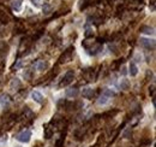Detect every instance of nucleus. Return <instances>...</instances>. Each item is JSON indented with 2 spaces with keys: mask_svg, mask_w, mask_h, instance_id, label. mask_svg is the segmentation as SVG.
<instances>
[{
  "mask_svg": "<svg viewBox=\"0 0 156 147\" xmlns=\"http://www.w3.org/2000/svg\"><path fill=\"white\" fill-rule=\"evenodd\" d=\"M120 89H123V91H129L130 89V87H131V83H130V81L129 80H126V78H123L121 81H120Z\"/></svg>",
  "mask_w": 156,
  "mask_h": 147,
  "instance_id": "15",
  "label": "nucleus"
},
{
  "mask_svg": "<svg viewBox=\"0 0 156 147\" xmlns=\"http://www.w3.org/2000/svg\"><path fill=\"white\" fill-rule=\"evenodd\" d=\"M31 136H33L31 130L24 129V130H22L19 134H17L16 139H17V141H19V142H22V144H28V142L31 140Z\"/></svg>",
  "mask_w": 156,
  "mask_h": 147,
  "instance_id": "1",
  "label": "nucleus"
},
{
  "mask_svg": "<svg viewBox=\"0 0 156 147\" xmlns=\"http://www.w3.org/2000/svg\"><path fill=\"white\" fill-rule=\"evenodd\" d=\"M52 10H53L52 5H49V4H45V6H43V13L48 14V13H51V12H52Z\"/></svg>",
  "mask_w": 156,
  "mask_h": 147,
  "instance_id": "20",
  "label": "nucleus"
},
{
  "mask_svg": "<svg viewBox=\"0 0 156 147\" xmlns=\"http://www.w3.org/2000/svg\"><path fill=\"white\" fill-rule=\"evenodd\" d=\"M73 51H75V48H73V47H70V48H67L66 51H64V53H63V54H61V57L59 58V63H60V64H63V63H67V62H70V60L72 59Z\"/></svg>",
  "mask_w": 156,
  "mask_h": 147,
  "instance_id": "4",
  "label": "nucleus"
},
{
  "mask_svg": "<svg viewBox=\"0 0 156 147\" xmlns=\"http://www.w3.org/2000/svg\"><path fill=\"white\" fill-rule=\"evenodd\" d=\"M75 80V71L73 70H67L63 77V80L60 81V87H66L69 85H71Z\"/></svg>",
  "mask_w": 156,
  "mask_h": 147,
  "instance_id": "2",
  "label": "nucleus"
},
{
  "mask_svg": "<svg viewBox=\"0 0 156 147\" xmlns=\"http://www.w3.org/2000/svg\"><path fill=\"white\" fill-rule=\"evenodd\" d=\"M10 103H11V99H10V97H8L6 93L0 94V105H1L2 107L8 106V105H10Z\"/></svg>",
  "mask_w": 156,
  "mask_h": 147,
  "instance_id": "11",
  "label": "nucleus"
},
{
  "mask_svg": "<svg viewBox=\"0 0 156 147\" xmlns=\"http://www.w3.org/2000/svg\"><path fill=\"white\" fill-rule=\"evenodd\" d=\"M23 65H24V62L22 60V59H19V60H17L14 64H13V66H12V69H16V70H18V69H20V68H23Z\"/></svg>",
  "mask_w": 156,
  "mask_h": 147,
  "instance_id": "19",
  "label": "nucleus"
},
{
  "mask_svg": "<svg viewBox=\"0 0 156 147\" xmlns=\"http://www.w3.org/2000/svg\"><path fill=\"white\" fill-rule=\"evenodd\" d=\"M11 7L16 12L20 11V8H22V0H12L11 1Z\"/></svg>",
  "mask_w": 156,
  "mask_h": 147,
  "instance_id": "14",
  "label": "nucleus"
},
{
  "mask_svg": "<svg viewBox=\"0 0 156 147\" xmlns=\"http://www.w3.org/2000/svg\"><path fill=\"white\" fill-rule=\"evenodd\" d=\"M31 1H33V4H34L36 7H40V6H41L46 0H31Z\"/></svg>",
  "mask_w": 156,
  "mask_h": 147,
  "instance_id": "23",
  "label": "nucleus"
},
{
  "mask_svg": "<svg viewBox=\"0 0 156 147\" xmlns=\"http://www.w3.org/2000/svg\"><path fill=\"white\" fill-rule=\"evenodd\" d=\"M138 71H139V69H138L137 64L133 63V62H131L130 65H129V75H130L131 77H135V76L138 75Z\"/></svg>",
  "mask_w": 156,
  "mask_h": 147,
  "instance_id": "9",
  "label": "nucleus"
},
{
  "mask_svg": "<svg viewBox=\"0 0 156 147\" xmlns=\"http://www.w3.org/2000/svg\"><path fill=\"white\" fill-rule=\"evenodd\" d=\"M31 99H33L35 103L40 104V105H42V104L45 103V97H43V95H42V93H40L39 91H34V92H31Z\"/></svg>",
  "mask_w": 156,
  "mask_h": 147,
  "instance_id": "7",
  "label": "nucleus"
},
{
  "mask_svg": "<svg viewBox=\"0 0 156 147\" xmlns=\"http://www.w3.org/2000/svg\"><path fill=\"white\" fill-rule=\"evenodd\" d=\"M139 45L148 50V51H154L155 50V40L154 39H148V37H141L139 39Z\"/></svg>",
  "mask_w": 156,
  "mask_h": 147,
  "instance_id": "3",
  "label": "nucleus"
},
{
  "mask_svg": "<svg viewBox=\"0 0 156 147\" xmlns=\"http://www.w3.org/2000/svg\"><path fill=\"white\" fill-rule=\"evenodd\" d=\"M139 30H141V33H143L145 35H154L155 34V29L150 25H142Z\"/></svg>",
  "mask_w": 156,
  "mask_h": 147,
  "instance_id": "12",
  "label": "nucleus"
},
{
  "mask_svg": "<svg viewBox=\"0 0 156 147\" xmlns=\"http://www.w3.org/2000/svg\"><path fill=\"white\" fill-rule=\"evenodd\" d=\"M109 100H111V98L102 93V94L100 95V98L97 99V104L101 105V106H105V105H107V104L109 103Z\"/></svg>",
  "mask_w": 156,
  "mask_h": 147,
  "instance_id": "13",
  "label": "nucleus"
},
{
  "mask_svg": "<svg viewBox=\"0 0 156 147\" xmlns=\"http://www.w3.org/2000/svg\"><path fill=\"white\" fill-rule=\"evenodd\" d=\"M78 94H79V89H78L77 87L69 88V89H66V92H65V95H66L67 98H70V99H76L78 97Z\"/></svg>",
  "mask_w": 156,
  "mask_h": 147,
  "instance_id": "8",
  "label": "nucleus"
},
{
  "mask_svg": "<svg viewBox=\"0 0 156 147\" xmlns=\"http://www.w3.org/2000/svg\"><path fill=\"white\" fill-rule=\"evenodd\" d=\"M120 72H121L123 75H126V74H127V71H126V68H125V66H123V68H121V70H120Z\"/></svg>",
  "mask_w": 156,
  "mask_h": 147,
  "instance_id": "25",
  "label": "nucleus"
},
{
  "mask_svg": "<svg viewBox=\"0 0 156 147\" xmlns=\"http://www.w3.org/2000/svg\"><path fill=\"white\" fill-rule=\"evenodd\" d=\"M142 60H143V56L139 53H136L133 57V63H141Z\"/></svg>",
  "mask_w": 156,
  "mask_h": 147,
  "instance_id": "21",
  "label": "nucleus"
},
{
  "mask_svg": "<svg viewBox=\"0 0 156 147\" xmlns=\"http://www.w3.org/2000/svg\"><path fill=\"white\" fill-rule=\"evenodd\" d=\"M23 77L27 80V81H30L31 77H33V71L30 69H27L25 71H23Z\"/></svg>",
  "mask_w": 156,
  "mask_h": 147,
  "instance_id": "18",
  "label": "nucleus"
},
{
  "mask_svg": "<svg viewBox=\"0 0 156 147\" xmlns=\"http://www.w3.org/2000/svg\"><path fill=\"white\" fill-rule=\"evenodd\" d=\"M20 87H22V82H20V80L18 77L12 78L11 82H10V85H8V88H10L11 92H18Z\"/></svg>",
  "mask_w": 156,
  "mask_h": 147,
  "instance_id": "5",
  "label": "nucleus"
},
{
  "mask_svg": "<svg viewBox=\"0 0 156 147\" xmlns=\"http://www.w3.org/2000/svg\"><path fill=\"white\" fill-rule=\"evenodd\" d=\"M94 94H95V91H94L92 88H90V87H85V88H83V91H82V95H83V98H85V99H91V98L94 97Z\"/></svg>",
  "mask_w": 156,
  "mask_h": 147,
  "instance_id": "10",
  "label": "nucleus"
},
{
  "mask_svg": "<svg viewBox=\"0 0 156 147\" xmlns=\"http://www.w3.org/2000/svg\"><path fill=\"white\" fill-rule=\"evenodd\" d=\"M34 66H35V69H36L37 71H45V70H47V69H48L49 64H48V62H47V60L40 59V60H37V62L34 64Z\"/></svg>",
  "mask_w": 156,
  "mask_h": 147,
  "instance_id": "6",
  "label": "nucleus"
},
{
  "mask_svg": "<svg viewBox=\"0 0 156 147\" xmlns=\"http://www.w3.org/2000/svg\"><path fill=\"white\" fill-rule=\"evenodd\" d=\"M149 94L153 97V99H155V85H151L149 87Z\"/></svg>",
  "mask_w": 156,
  "mask_h": 147,
  "instance_id": "22",
  "label": "nucleus"
},
{
  "mask_svg": "<svg viewBox=\"0 0 156 147\" xmlns=\"http://www.w3.org/2000/svg\"><path fill=\"white\" fill-rule=\"evenodd\" d=\"M54 134V129L51 127V126H47L45 128V139H51Z\"/></svg>",
  "mask_w": 156,
  "mask_h": 147,
  "instance_id": "16",
  "label": "nucleus"
},
{
  "mask_svg": "<svg viewBox=\"0 0 156 147\" xmlns=\"http://www.w3.org/2000/svg\"><path fill=\"white\" fill-rule=\"evenodd\" d=\"M155 1L156 0H151V1L149 2V8L151 10V12H154V11H155Z\"/></svg>",
  "mask_w": 156,
  "mask_h": 147,
  "instance_id": "24",
  "label": "nucleus"
},
{
  "mask_svg": "<svg viewBox=\"0 0 156 147\" xmlns=\"http://www.w3.org/2000/svg\"><path fill=\"white\" fill-rule=\"evenodd\" d=\"M102 93H103V94H106L107 97H109L111 99H112L113 97H115V95H117V93H115L113 89H111V88H105Z\"/></svg>",
  "mask_w": 156,
  "mask_h": 147,
  "instance_id": "17",
  "label": "nucleus"
}]
</instances>
